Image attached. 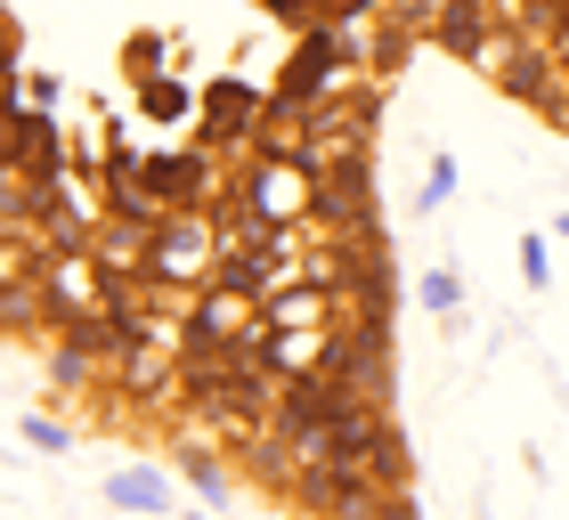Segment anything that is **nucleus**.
<instances>
[{"label": "nucleus", "mask_w": 569, "mask_h": 520, "mask_svg": "<svg viewBox=\"0 0 569 520\" xmlns=\"http://www.w3.org/2000/svg\"><path fill=\"white\" fill-rule=\"evenodd\" d=\"M237 188V203L252 220H269V228H309L318 220V203H326V179L301 163V154H244V171L228 179Z\"/></svg>", "instance_id": "nucleus-1"}, {"label": "nucleus", "mask_w": 569, "mask_h": 520, "mask_svg": "<svg viewBox=\"0 0 569 520\" xmlns=\"http://www.w3.org/2000/svg\"><path fill=\"white\" fill-rule=\"evenodd\" d=\"M220 220L212 212H171L163 228L147 237V284H171V293H203V284L220 277Z\"/></svg>", "instance_id": "nucleus-2"}, {"label": "nucleus", "mask_w": 569, "mask_h": 520, "mask_svg": "<svg viewBox=\"0 0 569 520\" xmlns=\"http://www.w3.org/2000/svg\"><path fill=\"white\" fill-rule=\"evenodd\" d=\"M269 82H252V73H203V107H196V147L203 154H252L269 122Z\"/></svg>", "instance_id": "nucleus-3"}, {"label": "nucleus", "mask_w": 569, "mask_h": 520, "mask_svg": "<svg viewBox=\"0 0 569 520\" xmlns=\"http://www.w3.org/2000/svg\"><path fill=\"white\" fill-rule=\"evenodd\" d=\"M139 188L163 203V212H203V203L228 196V179H220V154H203V147L188 139V147H147Z\"/></svg>", "instance_id": "nucleus-4"}, {"label": "nucleus", "mask_w": 569, "mask_h": 520, "mask_svg": "<svg viewBox=\"0 0 569 520\" xmlns=\"http://www.w3.org/2000/svg\"><path fill=\"white\" fill-rule=\"evenodd\" d=\"M9 171H24L33 188H58V179H73V130H66L58 114L17 107V122H9Z\"/></svg>", "instance_id": "nucleus-5"}, {"label": "nucleus", "mask_w": 569, "mask_h": 520, "mask_svg": "<svg viewBox=\"0 0 569 520\" xmlns=\"http://www.w3.org/2000/svg\"><path fill=\"white\" fill-rule=\"evenodd\" d=\"M98 497L114 512H139V520H179V472L171 463H114L98 480Z\"/></svg>", "instance_id": "nucleus-6"}, {"label": "nucleus", "mask_w": 569, "mask_h": 520, "mask_svg": "<svg viewBox=\"0 0 569 520\" xmlns=\"http://www.w3.org/2000/svg\"><path fill=\"white\" fill-rule=\"evenodd\" d=\"M114 73H122V90L163 82V73H188V41H179L171 24H139V33H122V49H114Z\"/></svg>", "instance_id": "nucleus-7"}, {"label": "nucleus", "mask_w": 569, "mask_h": 520, "mask_svg": "<svg viewBox=\"0 0 569 520\" xmlns=\"http://www.w3.org/2000/svg\"><path fill=\"white\" fill-rule=\"evenodd\" d=\"M196 107H203V82H188V73H163V82L131 90V122L139 130H196Z\"/></svg>", "instance_id": "nucleus-8"}, {"label": "nucleus", "mask_w": 569, "mask_h": 520, "mask_svg": "<svg viewBox=\"0 0 569 520\" xmlns=\"http://www.w3.org/2000/svg\"><path fill=\"white\" fill-rule=\"evenodd\" d=\"M488 33H497V9H488V0H439L431 41L448 49V58H463V66H472L480 49H488Z\"/></svg>", "instance_id": "nucleus-9"}, {"label": "nucleus", "mask_w": 569, "mask_h": 520, "mask_svg": "<svg viewBox=\"0 0 569 520\" xmlns=\"http://www.w3.org/2000/svg\"><path fill=\"white\" fill-rule=\"evenodd\" d=\"M171 472H179V480H188L196 497H203V512L237 504V472H228V463H220L212 448H179V456H171Z\"/></svg>", "instance_id": "nucleus-10"}, {"label": "nucleus", "mask_w": 569, "mask_h": 520, "mask_svg": "<svg viewBox=\"0 0 569 520\" xmlns=\"http://www.w3.org/2000/svg\"><path fill=\"white\" fill-rule=\"evenodd\" d=\"M416 301H423L448 333L463 326V269H456V252H448V260H431V269L416 277Z\"/></svg>", "instance_id": "nucleus-11"}, {"label": "nucleus", "mask_w": 569, "mask_h": 520, "mask_svg": "<svg viewBox=\"0 0 569 520\" xmlns=\"http://www.w3.org/2000/svg\"><path fill=\"white\" fill-rule=\"evenodd\" d=\"M456 188H463V163H456L448 147H431V154H423V196H416V212H448Z\"/></svg>", "instance_id": "nucleus-12"}, {"label": "nucleus", "mask_w": 569, "mask_h": 520, "mask_svg": "<svg viewBox=\"0 0 569 520\" xmlns=\"http://www.w3.org/2000/svg\"><path fill=\"white\" fill-rule=\"evenodd\" d=\"M17 439H24L33 456H66V448H73V423H66V414H41V407H24V414H17Z\"/></svg>", "instance_id": "nucleus-13"}, {"label": "nucleus", "mask_w": 569, "mask_h": 520, "mask_svg": "<svg viewBox=\"0 0 569 520\" xmlns=\"http://www.w3.org/2000/svg\"><path fill=\"white\" fill-rule=\"evenodd\" d=\"M17 107H33V114H66V73L24 66V73H17Z\"/></svg>", "instance_id": "nucleus-14"}, {"label": "nucleus", "mask_w": 569, "mask_h": 520, "mask_svg": "<svg viewBox=\"0 0 569 520\" xmlns=\"http://www.w3.org/2000/svg\"><path fill=\"white\" fill-rule=\"evenodd\" d=\"M244 9H261L269 24H284V33H318V24H326V0H244Z\"/></svg>", "instance_id": "nucleus-15"}, {"label": "nucleus", "mask_w": 569, "mask_h": 520, "mask_svg": "<svg viewBox=\"0 0 569 520\" xmlns=\"http://www.w3.org/2000/svg\"><path fill=\"white\" fill-rule=\"evenodd\" d=\"M512 260H521V284H529V293H553V237H521V244H512Z\"/></svg>", "instance_id": "nucleus-16"}, {"label": "nucleus", "mask_w": 569, "mask_h": 520, "mask_svg": "<svg viewBox=\"0 0 569 520\" xmlns=\"http://www.w3.org/2000/svg\"><path fill=\"white\" fill-rule=\"evenodd\" d=\"M391 0H326V24H342V33H358L367 17H382Z\"/></svg>", "instance_id": "nucleus-17"}, {"label": "nucleus", "mask_w": 569, "mask_h": 520, "mask_svg": "<svg viewBox=\"0 0 569 520\" xmlns=\"http://www.w3.org/2000/svg\"><path fill=\"white\" fill-rule=\"evenodd\" d=\"M350 520H416V497H407V488H382V497L367 512H350Z\"/></svg>", "instance_id": "nucleus-18"}, {"label": "nucleus", "mask_w": 569, "mask_h": 520, "mask_svg": "<svg viewBox=\"0 0 569 520\" xmlns=\"http://www.w3.org/2000/svg\"><path fill=\"white\" fill-rule=\"evenodd\" d=\"M546 237H553V244H569V203H561V212H553V228H546Z\"/></svg>", "instance_id": "nucleus-19"}, {"label": "nucleus", "mask_w": 569, "mask_h": 520, "mask_svg": "<svg viewBox=\"0 0 569 520\" xmlns=\"http://www.w3.org/2000/svg\"><path fill=\"white\" fill-rule=\"evenodd\" d=\"M179 520H212V512H179Z\"/></svg>", "instance_id": "nucleus-20"}, {"label": "nucleus", "mask_w": 569, "mask_h": 520, "mask_svg": "<svg viewBox=\"0 0 569 520\" xmlns=\"http://www.w3.org/2000/svg\"><path fill=\"white\" fill-rule=\"evenodd\" d=\"M9 9H24V0H9Z\"/></svg>", "instance_id": "nucleus-21"}, {"label": "nucleus", "mask_w": 569, "mask_h": 520, "mask_svg": "<svg viewBox=\"0 0 569 520\" xmlns=\"http://www.w3.org/2000/svg\"><path fill=\"white\" fill-rule=\"evenodd\" d=\"M277 520H293V512H277Z\"/></svg>", "instance_id": "nucleus-22"}]
</instances>
